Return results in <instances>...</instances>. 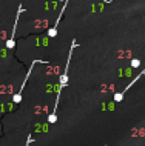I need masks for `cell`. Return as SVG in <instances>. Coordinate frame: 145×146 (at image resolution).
Listing matches in <instances>:
<instances>
[{
	"instance_id": "obj_1",
	"label": "cell",
	"mask_w": 145,
	"mask_h": 146,
	"mask_svg": "<svg viewBox=\"0 0 145 146\" xmlns=\"http://www.w3.org/2000/svg\"><path fill=\"white\" fill-rule=\"evenodd\" d=\"M74 48H77V42L73 38V45H71V49H69V56H68V60H66V66H65V71L63 74L59 78V89H57V97H56V105H54V109L53 112L48 115V123H56L57 120V106H59V102H60V92L62 89L65 88V85L68 83V69H69V63H71V57H73V51Z\"/></svg>"
},
{
	"instance_id": "obj_2",
	"label": "cell",
	"mask_w": 145,
	"mask_h": 146,
	"mask_svg": "<svg viewBox=\"0 0 145 146\" xmlns=\"http://www.w3.org/2000/svg\"><path fill=\"white\" fill-rule=\"evenodd\" d=\"M37 63H46V62H43V60H34L33 63H31V66H29V69H28V74H26V76H25V78H23V82H22V86H20V89H19V92H17V94H15V96L13 97V102H14V103H20V102H22V94H23V88H25L26 82H28V78H29V74L33 72L34 66H36Z\"/></svg>"
},
{
	"instance_id": "obj_3",
	"label": "cell",
	"mask_w": 145,
	"mask_h": 146,
	"mask_svg": "<svg viewBox=\"0 0 145 146\" xmlns=\"http://www.w3.org/2000/svg\"><path fill=\"white\" fill-rule=\"evenodd\" d=\"M142 76H145V68H144L142 71H140V72H139V74H138V76H136L134 78H133V80L130 82V83H128V86H125V89L122 91V92H116V94H114V97H113V98H114V102H116V103H120V102L124 100L125 92H127V91L130 89L131 86H134V83H136V82H138V80H139V78L142 77Z\"/></svg>"
},
{
	"instance_id": "obj_4",
	"label": "cell",
	"mask_w": 145,
	"mask_h": 146,
	"mask_svg": "<svg viewBox=\"0 0 145 146\" xmlns=\"http://www.w3.org/2000/svg\"><path fill=\"white\" fill-rule=\"evenodd\" d=\"M22 11H23V6H22V5H19L17 15H15V22H14V26H13V33H11V37L6 40V48H8V49H14V46H15V38H14V34H15V29H17V23H19V19H20Z\"/></svg>"
},
{
	"instance_id": "obj_5",
	"label": "cell",
	"mask_w": 145,
	"mask_h": 146,
	"mask_svg": "<svg viewBox=\"0 0 145 146\" xmlns=\"http://www.w3.org/2000/svg\"><path fill=\"white\" fill-rule=\"evenodd\" d=\"M66 5H68V0H65V2H63V6H62L60 14H59V17H57V20H56V25H54L53 28L48 31V37H56V34H57V26H59V23H60V19H62V15H63L65 9H66Z\"/></svg>"
},
{
	"instance_id": "obj_6",
	"label": "cell",
	"mask_w": 145,
	"mask_h": 146,
	"mask_svg": "<svg viewBox=\"0 0 145 146\" xmlns=\"http://www.w3.org/2000/svg\"><path fill=\"white\" fill-rule=\"evenodd\" d=\"M140 65V62L138 60V58H134V60H133L131 62V66H133V68H138V66Z\"/></svg>"
},
{
	"instance_id": "obj_7",
	"label": "cell",
	"mask_w": 145,
	"mask_h": 146,
	"mask_svg": "<svg viewBox=\"0 0 145 146\" xmlns=\"http://www.w3.org/2000/svg\"><path fill=\"white\" fill-rule=\"evenodd\" d=\"M33 141H34V139H33V137H31V135H29V137H28V139H26V145H25V146H29L31 143H33Z\"/></svg>"
},
{
	"instance_id": "obj_8",
	"label": "cell",
	"mask_w": 145,
	"mask_h": 146,
	"mask_svg": "<svg viewBox=\"0 0 145 146\" xmlns=\"http://www.w3.org/2000/svg\"><path fill=\"white\" fill-rule=\"evenodd\" d=\"M104 2H105V3H111L113 0H104Z\"/></svg>"
},
{
	"instance_id": "obj_9",
	"label": "cell",
	"mask_w": 145,
	"mask_h": 146,
	"mask_svg": "<svg viewBox=\"0 0 145 146\" xmlns=\"http://www.w3.org/2000/svg\"><path fill=\"white\" fill-rule=\"evenodd\" d=\"M59 2H65V0H59Z\"/></svg>"
}]
</instances>
